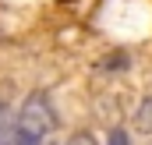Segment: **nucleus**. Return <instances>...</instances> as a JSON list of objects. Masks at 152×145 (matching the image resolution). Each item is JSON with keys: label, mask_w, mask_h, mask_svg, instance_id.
Wrapping results in <instances>:
<instances>
[{"label": "nucleus", "mask_w": 152, "mask_h": 145, "mask_svg": "<svg viewBox=\"0 0 152 145\" xmlns=\"http://www.w3.org/2000/svg\"><path fill=\"white\" fill-rule=\"evenodd\" d=\"M57 131V110L46 92H28L14 117V142L18 145H42Z\"/></svg>", "instance_id": "obj_1"}, {"label": "nucleus", "mask_w": 152, "mask_h": 145, "mask_svg": "<svg viewBox=\"0 0 152 145\" xmlns=\"http://www.w3.org/2000/svg\"><path fill=\"white\" fill-rule=\"evenodd\" d=\"M7 124H11V113H7V106H4V103H0V135L7 131Z\"/></svg>", "instance_id": "obj_5"}, {"label": "nucleus", "mask_w": 152, "mask_h": 145, "mask_svg": "<svg viewBox=\"0 0 152 145\" xmlns=\"http://www.w3.org/2000/svg\"><path fill=\"white\" fill-rule=\"evenodd\" d=\"M106 145H131V138H127V131H113L106 138Z\"/></svg>", "instance_id": "obj_4"}, {"label": "nucleus", "mask_w": 152, "mask_h": 145, "mask_svg": "<svg viewBox=\"0 0 152 145\" xmlns=\"http://www.w3.org/2000/svg\"><path fill=\"white\" fill-rule=\"evenodd\" d=\"M67 145H99V142H96L88 131H78V135H71V138H67Z\"/></svg>", "instance_id": "obj_3"}, {"label": "nucleus", "mask_w": 152, "mask_h": 145, "mask_svg": "<svg viewBox=\"0 0 152 145\" xmlns=\"http://www.w3.org/2000/svg\"><path fill=\"white\" fill-rule=\"evenodd\" d=\"M134 131L142 135H152V96H142V103L134 106V117H131Z\"/></svg>", "instance_id": "obj_2"}]
</instances>
